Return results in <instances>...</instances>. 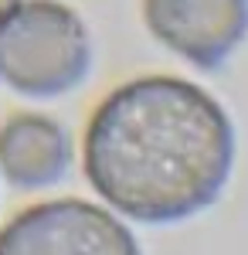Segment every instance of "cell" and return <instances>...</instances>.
<instances>
[{
    "mask_svg": "<svg viewBox=\"0 0 248 255\" xmlns=\"http://www.w3.org/2000/svg\"><path fill=\"white\" fill-rule=\"evenodd\" d=\"M225 109L180 79H136L99 106L85 136V177L136 221H180L208 208L231 174Z\"/></svg>",
    "mask_w": 248,
    "mask_h": 255,
    "instance_id": "cell-1",
    "label": "cell"
},
{
    "mask_svg": "<svg viewBox=\"0 0 248 255\" xmlns=\"http://www.w3.org/2000/svg\"><path fill=\"white\" fill-rule=\"evenodd\" d=\"M89 72L82 20L51 0L17 3L0 24V79L27 96H55Z\"/></svg>",
    "mask_w": 248,
    "mask_h": 255,
    "instance_id": "cell-2",
    "label": "cell"
},
{
    "mask_svg": "<svg viewBox=\"0 0 248 255\" xmlns=\"http://www.w3.org/2000/svg\"><path fill=\"white\" fill-rule=\"evenodd\" d=\"M0 255H139V249L109 211L51 201L20 211L0 232Z\"/></svg>",
    "mask_w": 248,
    "mask_h": 255,
    "instance_id": "cell-3",
    "label": "cell"
},
{
    "mask_svg": "<svg viewBox=\"0 0 248 255\" xmlns=\"http://www.w3.org/2000/svg\"><path fill=\"white\" fill-rule=\"evenodd\" d=\"M143 17L167 48L214 68L245 38L248 0H143Z\"/></svg>",
    "mask_w": 248,
    "mask_h": 255,
    "instance_id": "cell-4",
    "label": "cell"
},
{
    "mask_svg": "<svg viewBox=\"0 0 248 255\" xmlns=\"http://www.w3.org/2000/svg\"><path fill=\"white\" fill-rule=\"evenodd\" d=\"M68 136L44 116H17L0 129V170L17 187L55 184L68 167Z\"/></svg>",
    "mask_w": 248,
    "mask_h": 255,
    "instance_id": "cell-5",
    "label": "cell"
},
{
    "mask_svg": "<svg viewBox=\"0 0 248 255\" xmlns=\"http://www.w3.org/2000/svg\"><path fill=\"white\" fill-rule=\"evenodd\" d=\"M14 7H17V0H0V24L14 14Z\"/></svg>",
    "mask_w": 248,
    "mask_h": 255,
    "instance_id": "cell-6",
    "label": "cell"
}]
</instances>
